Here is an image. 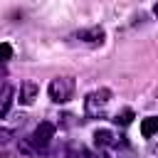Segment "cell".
I'll list each match as a JSON object with an SVG mask.
<instances>
[{
  "instance_id": "6da1fadb",
  "label": "cell",
  "mask_w": 158,
  "mask_h": 158,
  "mask_svg": "<svg viewBox=\"0 0 158 158\" xmlns=\"http://www.w3.org/2000/svg\"><path fill=\"white\" fill-rule=\"evenodd\" d=\"M109 101H111V89L101 86V89L89 91L86 99H84V111H86V116H94V118H96V116H104Z\"/></svg>"
},
{
  "instance_id": "7a4b0ae2",
  "label": "cell",
  "mask_w": 158,
  "mask_h": 158,
  "mask_svg": "<svg viewBox=\"0 0 158 158\" xmlns=\"http://www.w3.org/2000/svg\"><path fill=\"white\" fill-rule=\"evenodd\" d=\"M47 94L54 104H67L74 94V79L72 77H54L47 86Z\"/></svg>"
},
{
  "instance_id": "3957f363",
  "label": "cell",
  "mask_w": 158,
  "mask_h": 158,
  "mask_svg": "<svg viewBox=\"0 0 158 158\" xmlns=\"http://www.w3.org/2000/svg\"><path fill=\"white\" fill-rule=\"evenodd\" d=\"M54 123L52 121H42L37 128H35V133L30 136V143L35 146V151H44L47 146H49V141L54 138Z\"/></svg>"
},
{
  "instance_id": "277c9868",
  "label": "cell",
  "mask_w": 158,
  "mask_h": 158,
  "mask_svg": "<svg viewBox=\"0 0 158 158\" xmlns=\"http://www.w3.org/2000/svg\"><path fill=\"white\" fill-rule=\"evenodd\" d=\"M69 40H74V42H81V44H89V47H99V44H104V40H106V32H104V27H86V30H79V32H74Z\"/></svg>"
},
{
  "instance_id": "5b68a950",
  "label": "cell",
  "mask_w": 158,
  "mask_h": 158,
  "mask_svg": "<svg viewBox=\"0 0 158 158\" xmlns=\"http://www.w3.org/2000/svg\"><path fill=\"white\" fill-rule=\"evenodd\" d=\"M94 143H96V148H116V146H121V138L109 128H99L94 133Z\"/></svg>"
},
{
  "instance_id": "8992f818",
  "label": "cell",
  "mask_w": 158,
  "mask_h": 158,
  "mask_svg": "<svg viewBox=\"0 0 158 158\" xmlns=\"http://www.w3.org/2000/svg\"><path fill=\"white\" fill-rule=\"evenodd\" d=\"M37 94H40V86H37L32 79H25V81L20 84V104L30 106V104L37 99Z\"/></svg>"
},
{
  "instance_id": "52a82bcc",
  "label": "cell",
  "mask_w": 158,
  "mask_h": 158,
  "mask_svg": "<svg viewBox=\"0 0 158 158\" xmlns=\"http://www.w3.org/2000/svg\"><path fill=\"white\" fill-rule=\"evenodd\" d=\"M12 101H15V89H12V84H2V86H0V118L7 116V111L12 109Z\"/></svg>"
},
{
  "instance_id": "ba28073f",
  "label": "cell",
  "mask_w": 158,
  "mask_h": 158,
  "mask_svg": "<svg viewBox=\"0 0 158 158\" xmlns=\"http://www.w3.org/2000/svg\"><path fill=\"white\" fill-rule=\"evenodd\" d=\"M141 133H143L146 138L156 136V133H158V116H148V118H143V121H141Z\"/></svg>"
},
{
  "instance_id": "9c48e42d",
  "label": "cell",
  "mask_w": 158,
  "mask_h": 158,
  "mask_svg": "<svg viewBox=\"0 0 158 158\" xmlns=\"http://www.w3.org/2000/svg\"><path fill=\"white\" fill-rule=\"evenodd\" d=\"M67 153H69V158H89V148L84 143H69Z\"/></svg>"
},
{
  "instance_id": "30bf717a",
  "label": "cell",
  "mask_w": 158,
  "mask_h": 158,
  "mask_svg": "<svg viewBox=\"0 0 158 158\" xmlns=\"http://www.w3.org/2000/svg\"><path fill=\"white\" fill-rule=\"evenodd\" d=\"M7 59H12V44L10 42H0V64H5Z\"/></svg>"
},
{
  "instance_id": "8fae6325",
  "label": "cell",
  "mask_w": 158,
  "mask_h": 158,
  "mask_svg": "<svg viewBox=\"0 0 158 158\" xmlns=\"http://www.w3.org/2000/svg\"><path fill=\"white\" fill-rule=\"evenodd\" d=\"M131 118H133V111H131V109H123L121 114H116V118H114V121H116V123H121V126H128V123H131Z\"/></svg>"
},
{
  "instance_id": "7c38bea8",
  "label": "cell",
  "mask_w": 158,
  "mask_h": 158,
  "mask_svg": "<svg viewBox=\"0 0 158 158\" xmlns=\"http://www.w3.org/2000/svg\"><path fill=\"white\" fill-rule=\"evenodd\" d=\"M10 136H12V131H7V128H0V143H5Z\"/></svg>"
},
{
  "instance_id": "4fadbf2b",
  "label": "cell",
  "mask_w": 158,
  "mask_h": 158,
  "mask_svg": "<svg viewBox=\"0 0 158 158\" xmlns=\"http://www.w3.org/2000/svg\"><path fill=\"white\" fill-rule=\"evenodd\" d=\"M89 158H109V156H106V153L99 148V151H89Z\"/></svg>"
},
{
  "instance_id": "5bb4252c",
  "label": "cell",
  "mask_w": 158,
  "mask_h": 158,
  "mask_svg": "<svg viewBox=\"0 0 158 158\" xmlns=\"http://www.w3.org/2000/svg\"><path fill=\"white\" fill-rule=\"evenodd\" d=\"M153 15H156V17H158V2H156V5H153Z\"/></svg>"
}]
</instances>
